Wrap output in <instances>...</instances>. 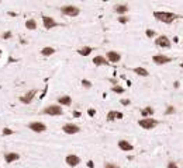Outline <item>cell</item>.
Returning a JSON list of instances; mask_svg holds the SVG:
<instances>
[{"label":"cell","mask_w":183,"mask_h":168,"mask_svg":"<svg viewBox=\"0 0 183 168\" xmlns=\"http://www.w3.org/2000/svg\"><path fill=\"white\" fill-rule=\"evenodd\" d=\"M154 18L163 24H172L175 20L180 18V16H178L176 13H172V11H154Z\"/></svg>","instance_id":"6da1fadb"},{"label":"cell","mask_w":183,"mask_h":168,"mask_svg":"<svg viewBox=\"0 0 183 168\" xmlns=\"http://www.w3.org/2000/svg\"><path fill=\"white\" fill-rule=\"evenodd\" d=\"M59 11L62 16H66V17H77L80 14V9L73 4H65L59 9Z\"/></svg>","instance_id":"7a4b0ae2"},{"label":"cell","mask_w":183,"mask_h":168,"mask_svg":"<svg viewBox=\"0 0 183 168\" xmlns=\"http://www.w3.org/2000/svg\"><path fill=\"white\" fill-rule=\"evenodd\" d=\"M42 114L49 115V116H61L64 114V109H62V106L59 104H52V105L45 106L42 109Z\"/></svg>","instance_id":"3957f363"},{"label":"cell","mask_w":183,"mask_h":168,"mask_svg":"<svg viewBox=\"0 0 183 168\" xmlns=\"http://www.w3.org/2000/svg\"><path fill=\"white\" fill-rule=\"evenodd\" d=\"M138 125L142 127V129H147V130H151L154 127H156V126L159 125V121L158 119H154L152 116L149 118H142L138 121Z\"/></svg>","instance_id":"277c9868"},{"label":"cell","mask_w":183,"mask_h":168,"mask_svg":"<svg viewBox=\"0 0 183 168\" xmlns=\"http://www.w3.org/2000/svg\"><path fill=\"white\" fill-rule=\"evenodd\" d=\"M155 45L158 48H162V49H169L172 46V42L166 35H159L155 38Z\"/></svg>","instance_id":"5b68a950"},{"label":"cell","mask_w":183,"mask_h":168,"mask_svg":"<svg viewBox=\"0 0 183 168\" xmlns=\"http://www.w3.org/2000/svg\"><path fill=\"white\" fill-rule=\"evenodd\" d=\"M152 62L158 66H163V64H168V63L172 62V58L166 56V55H162V53H158V55H154L152 56Z\"/></svg>","instance_id":"8992f818"},{"label":"cell","mask_w":183,"mask_h":168,"mask_svg":"<svg viewBox=\"0 0 183 168\" xmlns=\"http://www.w3.org/2000/svg\"><path fill=\"white\" fill-rule=\"evenodd\" d=\"M42 25L45 30H52V28L59 27V22H56V20L49 16H42Z\"/></svg>","instance_id":"52a82bcc"},{"label":"cell","mask_w":183,"mask_h":168,"mask_svg":"<svg viewBox=\"0 0 183 168\" xmlns=\"http://www.w3.org/2000/svg\"><path fill=\"white\" fill-rule=\"evenodd\" d=\"M37 91H38V90H35V88H34V90H30L28 93H25L24 95H21V97L19 98V100H20V102L24 104V105L31 104L32 101H34V97L37 95Z\"/></svg>","instance_id":"ba28073f"},{"label":"cell","mask_w":183,"mask_h":168,"mask_svg":"<svg viewBox=\"0 0 183 168\" xmlns=\"http://www.w3.org/2000/svg\"><path fill=\"white\" fill-rule=\"evenodd\" d=\"M28 129L32 130V132H35V133H44V132H47V125L42 123V122H30L28 123Z\"/></svg>","instance_id":"9c48e42d"},{"label":"cell","mask_w":183,"mask_h":168,"mask_svg":"<svg viewBox=\"0 0 183 168\" xmlns=\"http://www.w3.org/2000/svg\"><path fill=\"white\" fill-rule=\"evenodd\" d=\"M65 161H66V164L69 165V167H72V168H75L77 167L79 164H80V157L79 156H76V154H68L66 156V158H65Z\"/></svg>","instance_id":"30bf717a"},{"label":"cell","mask_w":183,"mask_h":168,"mask_svg":"<svg viewBox=\"0 0 183 168\" xmlns=\"http://www.w3.org/2000/svg\"><path fill=\"white\" fill-rule=\"evenodd\" d=\"M62 130H64L66 135H76V133H79L80 132V127L75 123H65L62 126Z\"/></svg>","instance_id":"8fae6325"},{"label":"cell","mask_w":183,"mask_h":168,"mask_svg":"<svg viewBox=\"0 0 183 168\" xmlns=\"http://www.w3.org/2000/svg\"><path fill=\"white\" fill-rule=\"evenodd\" d=\"M92 63H93L96 67H101V66H108V64H110V62L107 60V58H106V56H101V55L95 56V58L92 59Z\"/></svg>","instance_id":"7c38bea8"},{"label":"cell","mask_w":183,"mask_h":168,"mask_svg":"<svg viewBox=\"0 0 183 168\" xmlns=\"http://www.w3.org/2000/svg\"><path fill=\"white\" fill-rule=\"evenodd\" d=\"M104 56L107 58V60L110 63H119L120 60H121V55H120V52H117V51H108Z\"/></svg>","instance_id":"4fadbf2b"},{"label":"cell","mask_w":183,"mask_h":168,"mask_svg":"<svg viewBox=\"0 0 183 168\" xmlns=\"http://www.w3.org/2000/svg\"><path fill=\"white\" fill-rule=\"evenodd\" d=\"M4 161L6 163H9V164H11V163H14V161H19L20 158H21V156L19 154V153H16V151H9V153H4Z\"/></svg>","instance_id":"5bb4252c"},{"label":"cell","mask_w":183,"mask_h":168,"mask_svg":"<svg viewBox=\"0 0 183 168\" xmlns=\"http://www.w3.org/2000/svg\"><path fill=\"white\" fill-rule=\"evenodd\" d=\"M113 11H114V13H117L119 16H125V14L130 11V7H128V4L120 3V4H116V6L113 7Z\"/></svg>","instance_id":"9a60e30c"},{"label":"cell","mask_w":183,"mask_h":168,"mask_svg":"<svg viewBox=\"0 0 183 168\" xmlns=\"http://www.w3.org/2000/svg\"><path fill=\"white\" fill-rule=\"evenodd\" d=\"M117 146H119V148L123 150V151H132V150H134V146H132L130 142H127V140H119Z\"/></svg>","instance_id":"2e32d148"},{"label":"cell","mask_w":183,"mask_h":168,"mask_svg":"<svg viewBox=\"0 0 183 168\" xmlns=\"http://www.w3.org/2000/svg\"><path fill=\"white\" fill-rule=\"evenodd\" d=\"M58 104L61 106H71L72 105V97L71 95H61L58 98Z\"/></svg>","instance_id":"e0dca14e"},{"label":"cell","mask_w":183,"mask_h":168,"mask_svg":"<svg viewBox=\"0 0 183 168\" xmlns=\"http://www.w3.org/2000/svg\"><path fill=\"white\" fill-rule=\"evenodd\" d=\"M55 52H56L55 48H52V46H45V48L41 49V56H44V58H49V56H52Z\"/></svg>","instance_id":"ac0fdd59"},{"label":"cell","mask_w":183,"mask_h":168,"mask_svg":"<svg viewBox=\"0 0 183 168\" xmlns=\"http://www.w3.org/2000/svg\"><path fill=\"white\" fill-rule=\"evenodd\" d=\"M132 72L137 74V76H141V77H148V76H149V72H148L145 67H141V66L134 67V69H132Z\"/></svg>","instance_id":"d6986e66"},{"label":"cell","mask_w":183,"mask_h":168,"mask_svg":"<svg viewBox=\"0 0 183 168\" xmlns=\"http://www.w3.org/2000/svg\"><path fill=\"white\" fill-rule=\"evenodd\" d=\"M155 114V109L152 108V106H145V108H142L141 109V116L142 118H149Z\"/></svg>","instance_id":"ffe728a7"},{"label":"cell","mask_w":183,"mask_h":168,"mask_svg":"<svg viewBox=\"0 0 183 168\" xmlns=\"http://www.w3.org/2000/svg\"><path fill=\"white\" fill-rule=\"evenodd\" d=\"M37 27H38V24H37V21L34 20V18H28V20L25 21V28L28 31H35Z\"/></svg>","instance_id":"44dd1931"},{"label":"cell","mask_w":183,"mask_h":168,"mask_svg":"<svg viewBox=\"0 0 183 168\" xmlns=\"http://www.w3.org/2000/svg\"><path fill=\"white\" fill-rule=\"evenodd\" d=\"M92 52H93V48L92 46H82L80 49H77V53L80 56H90Z\"/></svg>","instance_id":"7402d4cb"},{"label":"cell","mask_w":183,"mask_h":168,"mask_svg":"<svg viewBox=\"0 0 183 168\" xmlns=\"http://www.w3.org/2000/svg\"><path fill=\"white\" fill-rule=\"evenodd\" d=\"M117 115H119V111H108L107 116H106L107 122H114V121H117Z\"/></svg>","instance_id":"603a6c76"},{"label":"cell","mask_w":183,"mask_h":168,"mask_svg":"<svg viewBox=\"0 0 183 168\" xmlns=\"http://www.w3.org/2000/svg\"><path fill=\"white\" fill-rule=\"evenodd\" d=\"M111 91L113 93H116V94H124V87H121V85H119V84H114L113 87H111Z\"/></svg>","instance_id":"cb8c5ba5"},{"label":"cell","mask_w":183,"mask_h":168,"mask_svg":"<svg viewBox=\"0 0 183 168\" xmlns=\"http://www.w3.org/2000/svg\"><path fill=\"white\" fill-rule=\"evenodd\" d=\"M80 83H82V87H83L85 90H90V88L93 87L92 81H89L87 79H82V81H80Z\"/></svg>","instance_id":"d4e9b609"},{"label":"cell","mask_w":183,"mask_h":168,"mask_svg":"<svg viewBox=\"0 0 183 168\" xmlns=\"http://www.w3.org/2000/svg\"><path fill=\"white\" fill-rule=\"evenodd\" d=\"M176 112V108L173 106V105H169V106H166V111H165V114L166 115H173Z\"/></svg>","instance_id":"484cf974"},{"label":"cell","mask_w":183,"mask_h":168,"mask_svg":"<svg viewBox=\"0 0 183 168\" xmlns=\"http://www.w3.org/2000/svg\"><path fill=\"white\" fill-rule=\"evenodd\" d=\"M130 21V17L125 14V16H119V22L120 24H127Z\"/></svg>","instance_id":"4316f807"},{"label":"cell","mask_w":183,"mask_h":168,"mask_svg":"<svg viewBox=\"0 0 183 168\" xmlns=\"http://www.w3.org/2000/svg\"><path fill=\"white\" fill-rule=\"evenodd\" d=\"M1 133H3V136H11V135H14L13 129H10V127H4Z\"/></svg>","instance_id":"83f0119b"},{"label":"cell","mask_w":183,"mask_h":168,"mask_svg":"<svg viewBox=\"0 0 183 168\" xmlns=\"http://www.w3.org/2000/svg\"><path fill=\"white\" fill-rule=\"evenodd\" d=\"M145 35H147L148 38H154V37L156 35V32L154 31V30H151V28H148V30L145 31Z\"/></svg>","instance_id":"f1b7e54d"},{"label":"cell","mask_w":183,"mask_h":168,"mask_svg":"<svg viewBox=\"0 0 183 168\" xmlns=\"http://www.w3.org/2000/svg\"><path fill=\"white\" fill-rule=\"evenodd\" d=\"M1 37H3V39H10L11 37H13V34H11L10 31H6L3 35H1Z\"/></svg>","instance_id":"f546056e"},{"label":"cell","mask_w":183,"mask_h":168,"mask_svg":"<svg viewBox=\"0 0 183 168\" xmlns=\"http://www.w3.org/2000/svg\"><path fill=\"white\" fill-rule=\"evenodd\" d=\"M104 168H120L117 164H113V163H106L104 164Z\"/></svg>","instance_id":"4dcf8cb0"},{"label":"cell","mask_w":183,"mask_h":168,"mask_svg":"<svg viewBox=\"0 0 183 168\" xmlns=\"http://www.w3.org/2000/svg\"><path fill=\"white\" fill-rule=\"evenodd\" d=\"M166 168H179V167H178V164H176L175 161H169L168 165H166Z\"/></svg>","instance_id":"1f68e13d"},{"label":"cell","mask_w":183,"mask_h":168,"mask_svg":"<svg viewBox=\"0 0 183 168\" xmlns=\"http://www.w3.org/2000/svg\"><path fill=\"white\" fill-rule=\"evenodd\" d=\"M87 115H89V116H95V115H96V109L89 108V109H87Z\"/></svg>","instance_id":"d6a6232c"},{"label":"cell","mask_w":183,"mask_h":168,"mask_svg":"<svg viewBox=\"0 0 183 168\" xmlns=\"http://www.w3.org/2000/svg\"><path fill=\"white\" fill-rule=\"evenodd\" d=\"M120 102H121V105H124V106H127V105L131 104V101H130L128 98H124V100H121Z\"/></svg>","instance_id":"836d02e7"},{"label":"cell","mask_w":183,"mask_h":168,"mask_svg":"<svg viewBox=\"0 0 183 168\" xmlns=\"http://www.w3.org/2000/svg\"><path fill=\"white\" fill-rule=\"evenodd\" d=\"M72 115H73V118H80V116H82V112H79V111H73V114H72Z\"/></svg>","instance_id":"e575fe53"},{"label":"cell","mask_w":183,"mask_h":168,"mask_svg":"<svg viewBox=\"0 0 183 168\" xmlns=\"http://www.w3.org/2000/svg\"><path fill=\"white\" fill-rule=\"evenodd\" d=\"M87 167H89V168H95V163H93L92 160H89V161H87Z\"/></svg>","instance_id":"d590c367"},{"label":"cell","mask_w":183,"mask_h":168,"mask_svg":"<svg viewBox=\"0 0 183 168\" xmlns=\"http://www.w3.org/2000/svg\"><path fill=\"white\" fill-rule=\"evenodd\" d=\"M180 67H182V69H183V62H182V63H180Z\"/></svg>","instance_id":"8d00e7d4"}]
</instances>
